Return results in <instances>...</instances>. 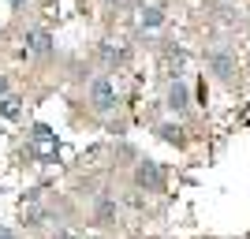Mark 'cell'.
Returning a JSON list of instances; mask_svg holds the SVG:
<instances>
[{
    "mask_svg": "<svg viewBox=\"0 0 250 239\" xmlns=\"http://www.w3.org/2000/svg\"><path fill=\"white\" fill-rule=\"evenodd\" d=\"M101 56H104V64H108V67H116V64H124V56H127V52H124V49H112V45H104V49H101Z\"/></svg>",
    "mask_w": 250,
    "mask_h": 239,
    "instance_id": "11",
    "label": "cell"
},
{
    "mask_svg": "<svg viewBox=\"0 0 250 239\" xmlns=\"http://www.w3.org/2000/svg\"><path fill=\"white\" fill-rule=\"evenodd\" d=\"M187 105H190L187 83H183V79H172V86H168V109L179 116V112H187Z\"/></svg>",
    "mask_w": 250,
    "mask_h": 239,
    "instance_id": "4",
    "label": "cell"
},
{
    "mask_svg": "<svg viewBox=\"0 0 250 239\" xmlns=\"http://www.w3.org/2000/svg\"><path fill=\"white\" fill-rule=\"evenodd\" d=\"M104 4H108V8H124L127 0H104Z\"/></svg>",
    "mask_w": 250,
    "mask_h": 239,
    "instance_id": "15",
    "label": "cell"
},
{
    "mask_svg": "<svg viewBox=\"0 0 250 239\" xmlns=\"http://www.w3.org/2000/svg\"><path fill=\"white\" fill-rule=\"evenodd\" d=\"M0 239H19L15 232H8V228H0Z\"/></svg>",
    "mask_w": 250,
    "mask_h": 239,
    "instance_id": "13",
    "label": "cell"
},
{
    "mask_svg": "<svg viewBox=\"0 0 250 239\" xmlns=\"http://www.w3.org/2000/svg\"><path fill=\"white\" fill-rule=\"evenodd\" d=\"M8 94V79H4V75H0V97Z\"/></svg>",
    "mask_w": 250,
    "mask_h": 239,
    "instance_id": "14",
    "label": "cell"
},
{
    "mask_svg": "<svg viewBox=\"0 0 250 239\" xmlns=\"http://www.w3.org/2000/svg\"><path fill=\"white\" fill-rule=\"evenodd\" d=\"M52 239H79V236H75V232H67V228H56V236H52Z\"/></svg>",
    "mask_w": 250,
    "mask_h": 239,
    "instance_id": "12",
    "label": "cell"
},
{
    "mask_svg": "<svg viewBox=\"0 0 250 239\" xmlns=\"http://www.w3.org/2000/svg\"><path fill=\"white\" fill-rule=\"evenodd\" d=\"M11 8H26V4H30V0H8Z\"/></svg>",
    "mask_w": 250,
    "mask_h": 239,
    "instance_id": "16",
    "label": "cell"
},
{
    "mask_svg": "<svg viewBox=\"0 0 250 239\" xmlns=\"http://www.w3.org/2000/svg\"><path fill=\"white\" fill-rule=\"evenodd\" d=\"M116 213H120V209H116V202H112V198H97V206H94L97 224H112V220H116Z\"/></svg>",
    "mask_w": 250,
    "mask_h": 239,
    "instance_id": "6",
    "label": "cell"
},
{
    "mask_svg": "<svg viewBox=\"0 0 250 239\" xmlns=\"http://www.w3.org/2000/svg\"><path fill=\"white\" fill-rule=\"evenodd\" d=\"M26 52H34V56H49V52H52V34L42 30V26L30 30V34H26Z\"/></svg>",
    "mask_w": 250,
    "mask_h": 239,
    "instance_id": "5",
    "label": "cell"
},
{
    "mask_svg": "<svg viewBox=\"0 0 250 239\" xmlns=\"http://www.w3.org/2000/svg\"><path fill=\"white\" fill-rule=\"evenodd\" d=\"M19 109H22L19 97H11V94L0 97V116H4V120H15V116H19Z\"/></svg>",
    "mask_w": 250,
    "mask_h": 239,
    "instance_id": "8",
    "label": "cell"
},
{
    "mask_svg": "<svg viewBox=\"0 0 250 239\" xmlns=\"http://www.w3.org/2000/svg\"><path fill=\"white\" fill-rule=\"evenodd\" d=\"M161 22H165V8H142V26H149V30H153V26H161Z\"/></svg>",
    "mask_w": 250,
    "mask_h": 239,
    "instance_id": "9",
    "label": "cell"
},
{
    "mask_svg": "<svg viewBox=\"0 0 250 239\" xmlns=\"http://www.w3.org/2000/svg\"><path fill=\"white\" fill-rule=\"evenodd\" d=\"M135 187L138 191H149V195H161V191H165V172H161L157 161L142 157V161L135 165Z\"/></svg>",
    "mask_w": 250,
    "mask_h": 239,
    "instance_id": "1",
    "label": "cell"
},
{
    "mask_svg": "<svg viewBox=\"0 0 250 239\" xmlns=\"http://www.w3.org/2000/svg\"><path fill=\"white\" fill-rule=\"evenodd\" d=\"M90 105H94L97 112H112L116 109V90L108 79H94L90 83Z\"/></svg>",
    "mask_w": 250,
    "mask_h": 239,
    "instance_id": "3",
    "label": "cell"
},
{
    "mask_svg": "<svg viewBox=\"0 0 250 239\" xmlns=\"http://www.w3.org/2000/svg\"><path fill=\"white\" fill-rule=\"evenodd\" d=\"M157 135L165 138V142H176V146H183V131H179L176 124H161V131Z\"/></svg>",
    "mask_w": 250,
    "mask_h": 239,
    "instance_id": "10",
    "label": "cell"
},
{
    "mask_svg": "<svg viewBox=\"0 0 250 239\" xmlns=\"http://www.w3.org/2000/svg\"><path fill=\"white\" fill-rule=\"evenodd\" d=\"M183 64H187V52L183 49H168V75H172V79L183 75Z\"/></svg>",
    "mask_w": 250,
    "mask_h": 239,
    "instance_id": "7",
    "label": "cell"
},
{
    "mask_svg": "<svg viewBox=\"0 0 250 239\" xmlns=\"http://www.w3.org/2000/svg\"><path fill=\"white\" fill-rule=\"evenodd\" d=\"M206 60H209V67H213V75H217L220 83L235 79V56H231V49H209Z\"/></svg>",
    "mask_w": 250,
    "mask_h": 239,
    "instance_id": "2",
    "label": "cell"
}]
</instances>
